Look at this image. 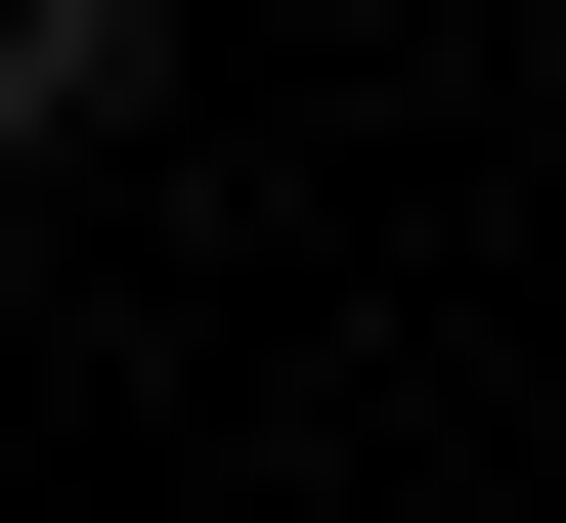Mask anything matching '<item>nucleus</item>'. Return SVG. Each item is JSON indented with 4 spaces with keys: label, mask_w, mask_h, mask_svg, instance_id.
<instances>
[{
    "label": "nucleus",
    "mask_w": 566,
    "mask_h": 523,
    "mask_svg": "<svg viewBox=\"0 0 566 523\" xmlns=\"http://www.w3.org/2000/svg\"><path fill=\"white\" fill-rule=\"evenodd\" d=\"M175 87V0H0V132H132Z\"/></svg>",
    "instance_id": "1"
}]
</instances>
